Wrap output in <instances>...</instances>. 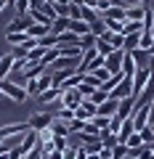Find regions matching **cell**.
I'll return each mask as SVG.
<instances>
[{"label":"cell","mask_w":154,"mask_h":159,"mask_svg":"<svg viewBox=\"0 0 154 159\" xmlns=\"http://www.w3.org/2000/svg\"><path fill=\"white\" fill-rule=\"evenodd\" d=\"M29 122V127H32V130H48V127L53 125V114H32V117L27 119Z\"/></svg>","instance_id":"obj_9"},{"label":"cell","mask_w":154,"mask_h":159,"mask_svg":"<svg viewBox=\"0 0 154 159\" xmlns=\"http://www.w3.org/2000/svg\"><path fill=\"white\" fill-rule=\"evenodd\" d=\"M88 101H93V103H96V106H101L104 101H109V93H106V90H101V88H98V90L93 93V96L88 98Z\"/></svg>","instance_id":"obj_37"},{"label":"cell","mask_w":154,"mask_h":159,"mask_svg":"<svg viewBox=\"0 0 154 159\" xmlns=\"http://www.w3.org/2000/svg\"><path fill=\"white\" fill-rule=\"evenodd\" d=\"M149 111H152V103H141V106H136V111H133V127L138 130H143V127L149 125Z\"/></svg>","instance_id":"obj_5"},{"label":"cell","mask_w":154,"mask_h":159,"mask_svg":"<svg viewBox=\"0 0 154 159\" xmlns=\"http://www.w3.org/2000/svg\"><path fill=\"white\" fill-rule=\"evenodd\" d=\"M77 88H80V96H82V98H91L93 93L98 90V88H93V85H88V82H80V85H77Z\"/></svg>","instance_id":"obj_45"},{"label":"cell","mask_w":154,"mask_h":159,"mask_svg":"<svg viewBox=\"0 0 154 159\" xmlns=\"http://www.w3.org/2000/svg\"><path fill=\"white\" fill-rule=\"evenodd\" d=\"M128 96H133V77H122V82L114 88L112 93H109V98H114V101H120V98H128Z\"/></svg>","instance_id":"obj_8"},{"label":"cell","mask_w":154,"mask_h":159,"mask_svg":"<svg viewBox=\"0 0 154 159\" xmlns=\"http://www.w3.org/2000/svg\"><path fill=\"white\" fill-rule=\"evenodd\" d=\"M77 34H72V32H64V34H58V45H77Z\"/></svg>","instance_id":"obj_35"},{"label":"cell","mask_w":154,"mask_h":159,"mask_svg":"<svg viewBox=\"0 0 154 159\" xmlns=\"http://www.w3.org/2000/svg\"><path fill=\"white\" fill-rule=\"evenodd\" d=\"M67 29H69V19H67V16H58V19H53V24H51V34H53V37L64 34Z\"/></svg>","instance_id":"obj_19"},{"label":"cell","mask_w":154,"mask_h":159,"mask_svg":"<svg viewBox=\"0 0 154 159\" xmlns=\"http://www.w3.org/2000/svg\"><path fill=\"white\" fill-rule=\"evenodd\" d=\"M72 0H53V6H69Z\"/></svg>","instance_id":"obj_52"},{"label":"cell","mask_w":154,"mask_h":159,"mask_svg":"<svg viewBox=\"0 0 154 159\" xmlns=\"http://www.w3.org/2000/svg\"><path fill=\"white\" fill-rule=\"evenodd\" d=\"M149 77H152V66H143V69H138V72L133 74V98H138V96L143 93Z\"/></svg>","instance_id":"obj_4"},{"label":"cell","mask_w":154,"mask_h":159,"mask_svg":"<svg viewBox=\"0 0 154 159\" xmlns=\"http://www.w3.org/2000/svg\"><path fill=\"white\" fill-rule=\"evenodd\" d=\"M0 159H11V157H8V154H0Z\"/></svg>","instance_id":"obj_56"},{"label":"cell","mask_w":154,"mask_h":159,"mask_svg":"<svg viewBox=\"0 0 154 159\" xmlns=\"http://www.w3.org/2000/svg\"><path fill=\"white\" fill-rule=\"evenodd\" d=\"M96 51H98V56H104V58H106L109 53L114 51V48L109 45V43H106V40H104V37H96Z\"/></svg>","instance_id":"obj_31"},{"label":"cell","mask_w":154,"mask_h":159,"mask_svg":"<svg viewBox=\"0 0 154 159\" xmlns=\"http://www.w3.org/2000/svg\"><path fill=\"white\" fill-rule=\"evenodd\" d=\"M58 58V48H48L45 51V56H43V64H45V66H51L53 61H56Z\"/></svg>","instance_id":"obj_39"},{"label":"cell","mask_w":154,"mask_h":159,"mask_svg":"<svg viewBox=\"0 0 154 159\" xmlns=\"http://www.w3.org/2000/svg\"><path fill=\"white\" fill-rule=\"evenodd\" d=\"M122 56H125V51H112L106 56L104 66L109 69V74H122Z\"/></svg>","instance_id":"obj_7"},{"label":"cell","mask_w":154,"mask_h":159,"mask_svg":"<svg viewBox=\"0 0 154 159\" xmlns=\"http://www.w3.org/2000/svg\"><path fill=\"white\" fill-rule=\"evenodd\" d=\"M77 48H80V51H91V48H96V34H82V37L77 40Z\"/></svg>","instance_id":"obj_30"},{"label":"cell","mask_w":154,"mask_h":159,"mask_svg":"<svg viewBox=\"0 0 154 159\" xmlns=\"http://www.w3.org/2000/svg\"><path fill=\"white\" fill-rule=\"evenodd\" d=\"M104 19H114V21H122L125 24V6H112L106 13H101Z\"/></svg>","instance_id":"obj_23"},{"label":"cell","mask_w":154,"mask_h":159,"mask_svg":"<svg viewBox=\"0 0 154 159\" xmlns=\"http://www.w3.org/2000/svg\"><path fill=\"white\" fill-rule=\"evenodd\" d=\"M149 56H152V58H154V45H152V48H149Z\"/></svg>","instance_id":"obj_54"},{"label":"cell","mask_w":154,"mask_h":159,"mask_svg":"<svg viewBox=\"0 0 154 159\" xmlns=\"http://www.w3.org/2000/svg\"><path fill=\"white\" fill-rule=\"evenodd\" d=\"M27 34H29L32 40H43L45 34H51V27H48V24H35V21H32V27L27 29Z\"/></svg>","instance_id":"obj_16"},{"label":"cell","mask_w":154,"mask_h":159,"mask_svg":"<svg viewBox=\"0 0 154 159\" xmlns=\"http://www.w3.org/2000/svg\"><path fill=\"white\" fill-rule=\"evenodd\" d=\"M143 32V21H125L122 24V34H141Z\"/></svg>","instance_id":"obj_29"},{"label":"cell","mask_w":154,"mask_h":159,"mask_svg":"<svg viewBox=\"0 0 154 159\" xmlns=\"http://www.w3.org/2000/svg\"><path fill=\"white\" fill-rule=\"evenodd\" d=\"M45 51H48V48H43V45L32 48V51H29V56H27V64H43V56H45Z\"/></svg>","instance_id":"obj_27"},{"label":"cell","mask_w":154,"mask_h":159,"mask_svg":"<svg viewBox=\"0 0 154 159\" xmlns=\"http://www.w3.org/2000/svg\"><path fill=\"white\" fill-rule=\"evenodd\" d=\"M136 72H138V66H136V61H133V56L125 53V56H122V77H133Z\"/></svg>","instance_id":"obj_20"},{"label":"cell","mask_w":154,"mask_h":159,"mask_svg":"<svg viewBox=\"0 0 154 159\" xmlns=\"http://www.w3.org/2000/svg\"><path fill=\"white\" fill-rule=\"evenodd\" d=\"M130 56H133V61H136V66H138V69L149 66V58H152V56H149V51H141V48H136Z\"/></svg>","instance_id":"obj_24"},{"label":"cell","mask_w":154,"mask_h":159,"mask_svg":"<svg viewBox=\"0 0 154 159\" xmlns=\"http://www.w3.org/2000/svg\"><path fill=\"white\" fill-rule=\"evenodd\" d=\"M109 119H112V117H98V114H96V117H93L91 122L96 125V130L101 133V130H106V127H109Z\"/></svg>","instance_id":"obj_38"},{"label":"cell","mask_w":154,"mask_h":159,"mask_svg":"<svg viewBox=\"0 0 154 159\" xmlns=\"http://www.w3.org/2000/svg\"><path fill=\"white\" fill-rule=\"evenodd\" d=\"M101 21H104V27H106V32H117V34H122V21H114V19H104V16H101Z\"/></svg>","instance_id":"obj_33"},{"label":"cell","mask_w":154,"mask_h":159,"mask_svg":"<svg viewBox=\"0 0 154 159\" xmlns=\"http://www.w3.org/2000/svg\"><path fill=\"white\" fill-rule=\"evenodd\" d=\"M13 11H16V13H27V11H29V0H16Z\"/></svg>","instance_id":"obj_48"},{"label":"cell","mask_w":154,"mask_h":159,"mask_svg":"<svg viewBox=\"0 0 154 159\" xmlns=\"http://www.w3.org/2000/svg\"><path fill=\"white\" fill-rule=\"evenodd\" d=\"M152 34H154V29H152Z\"/></svg>","instance_id":"obj_59"},{"label":"cell","mask_w":154,"mask_h":159,"mask_svg":"<svg viewBox=\"0 0 154 159\" xmlns=\"http://www.w3.org/2000/svg\"><path fill=\"white\" fill-rule=\"evenodd\" d=\"M51 130H53V135H61V138H67V135H69V122H61V119H56V117H53V125H51Z\"/></svg>","instance_id":"obj_25"},{"label":"cell","mask_w":154,"mask_h":159,"mask_svg":"<svg viewBox=\"0 0 154 159\" xmlns=\"http://www.w3.org/2000/svg\"><path fill=\"white\" fill-rule=\"evenodd\" d=\"M45 159H64V151H51Z\"/></svg>","instance_id":"obj_50"},{"label":"cell","mask_w":154,"mask_h":159,"mask_svg":"<svg viewBox=\"0 0 154 159\" xmlns=\"http://www.w3.org/2000/svg\"><path fill=\"white\" fill-rule=\"evenodd\" d=\"M149 125H154V101H152V111H149Z\"/></svg>","instance_id":"obj_51"},{"label":"cell","mask_w":154,"mask_h":159,"mask_svg":"<svg viewBox=\"0 0 154 159\" xmlns=\"http://www.w3.org/2000/svg\"><path fill=\"white\" fill-rule=\"evenodd\" d=\"M51 85H53V80H51V74L45 72V74H40L37 80H29V82H27V96L37 98L40 93H45V90H48Z\"/></svg>","instance_id":"obj_2"},{"label":"cell","mask_w":154,"mask_h":159,"mask_svg":"<svg viewBox=\"0 0 154 159\" xmlns=\"http://www.w3.org/2000/svg\"><path fill=\"white\" fill-rule=\"evenodd\" d=\"M138 133H141V141L143 143H146V146H152V143H154V133H152V127H143V130H138Z\"/></svg>","instance_id":"obj_44"},{"label":"cell","mask_w":154,"mask_h":159,"mask_svg":"<svg viewBox=\"0 0 154 159\" xmlns=\"http://www.w3.org/2000/svg\"><path fill=\"white\" fill-rule=\"evenodd\" d=\"M72 3H74V6H82V0H72Z\"/></svg>","instance_id":"obj_55"},{"label":"cell","mask_w":154,"mask_h":159,"mask_svg":"<svg viewBox=\"0 0 154 159\" xmlns=\"http://www.w3.org/2000/svg\"><path fill=\"white\" fill-rule=\"evenodd\" d=\"M120 82H122V74H112V77H109L106 82H104V85H101V90H106V93H112L114 88L120 85Z\"/></svg>","instance_id":"obj_32"},{"label":"cell","mask_w":154,"mask_h":159,"mask_svg":"<svg viewBox=\"0 0 154 159\" xmlns=\"http://www.w3.org/2000/svg\"><path fill=\"white\" fill-rule=\"evenodd\" d=\"M53 117L61 119V122H69V119H74V111H72V109H64V106H61L56 114H53Z\"/></svg>","instance_id":"obj_41"},{"label":"cell","mask_w":154,"mask_h":159,"mask_svg":"<svg viewBox=\"0 0 154 159\" xmlns=\"http://www.w3.org/2000/svg\"><path fill=\"white\" fill-rule=\"evenodd\" d=\"M117 103L120 101H114V98H109V101H104L101 106H98V117H114V114H117Z\"/></svg>","instance_id":"obj_18"},{"label":"cell","mask_w":154,"mask_h":159,"mask_svg":"<svg viewBox=\"0 0 154 159\" xmlns=\"http://www.w3.org/2000/svg\"><path fill=\"white\" fill-rule=\"evenodd\" d=\"M146 0H122V6L125 8H133V6H143Z\"/></svg>","instance_id":"obj_49"},{"label":"cell","mask_w":154,"mask_h":159,"mask_svg":"<svg viewBox=\"0 0 154 159\" xmlns=\"http://www.w3.org/2000/svg\"><path fill=\"white\" fill-rule=\"evenodd\" d=\"M82 101H85V98L80 96V88H67V90L61 93V101H58V103H61L64 109H72V111H74Z\"/></svg>","instance_id":"obj_3"},{"label":"cell","mask_w":154,"mask_h":159,"mask_svg":"<svg viewBox=\"0 0 154 159\" xmlns=\"http://www.w3.org/2000/svg\"><path fill=\"white\" fill-rule=\"evenodd\" d=\"M80 11H82V16H80V19H82V21H88V24H93V21H98V19H101L96 11H93V8H88V6H82Z\"/></svg>","instance_id":"obj_34"},{"label":"cell","mask_w":154,"mask_h":159,"mask_svg":"<svg viewBox=\"0 0 154 159\" xmlns=\"http://www.w3.org/2000/svg\"><path fill=\"white\" fill-rule=\"evenodd\" d=\"M98 141H101V146H104V148H114V146H117V135H114L109 127L98 133Z\"/></svg>","instance_id":"obj_21"},{"label":"cell","mask_w":154,"mask_h":159,"mask_svg":"<svg viewBox=\"0 0 154 159\" xmlns=\"http://www.w3.org/2000/svg\"><path fill=\"white\" fill-rule=\"evenodd\" d=\"M61 88H48V90L45 93H40V96H37V101H40V103H53V101H61Z\"/></svg>","instance_id":"obj_13"},{"label":"cell","mask_w":154,"mask_h":159,"mask_svg":"<svg viewBox=\"0 0 154 159\" xmlns=\"http://www.w3.org/2000/svg\"><path fill=\"white\" fill-rule=\"evenodd\" d=\"M45 64H24V69H21V72L24 74H27V80H37V77H40V74H45Z\"/></svg>","instance_id":"obj_14"},{"label":"cell","mask_w":154,"mask_h":159,"mask_svg":"<svg viewBox=\"0 0 154 159\" xmlns=\"http://www.w3.org/2000/svg\"><path fill=\"white\" fill-rule=\"evenodd\" d=\"M154 45V34L152 32H141V51H149Z\"/></svg>","instance_id":"obj_40"},{"label":"cell","mask_w":154,"mask_h":159,"mask_svg":"<svg viewBox=\"0 0 154 159\" xmlns=\"http://www.w3.org/2000/svg\"><path fill=\"white\" fill-rule=\"evenodd\" d=\"M122 122H125V119H122V117H117V114H114V117L109 119V130H112L114 135H117V130H120V125H122Z\"/></svg>","instance_id":"obj_47"},{"label":"cell","mask_w":154,"mask_h":159,"mask_svg":"<svg viewBox=\"0 0 154 159\" xmlns=\"http://www.w3.org/2000/svg\"><path fill=\"white\" fill-rule=\"evenodd\" d=\"M0 96H3V93H0Z\"/></svg>","instance_id":"obj_60"},{"label":"cell","mask_w":154,"mask_h":159,"mask_svg":"<svg viewBox=\"0 0 154 159\" xmlns=\"http://www.w3.org/2000/svg\"><path fill=\"white\" fill-rule=\"evenodd\" d=\"M74 72H77V69H56V72L51 74V80H53V88H61V85L67 82L69 77H72Z\"/></svg>","instance_id":"obj_15"},{"label":"cell","mask_w":154,"mask_h":159,"mask_svg":"<svg viewBox=\"0 0 154 159\" xmlns=\"http://www.w3.org/2000/svg\"><path fill=\"white\" fill-rule=\"evenodd\" d=\"M45 3H53V0H45Z\"/></svg>","instance_id":"obj_58"},{"label":"cell","mask_w":154,"mask_h":159,"mask_svg":"<svg viewBox=\"0 0 154 159\" xmlns=\"http://www.w3.org/2000/svg\"><path fill=\"white\" fill-rule=\"evenodd\" d=\"M32 148H37V130L29 127V130L24 133V138H21V151L27 154V151H32Z\"/></svg>","instance_id":"obj_11"},{"label":"cell","mask_w":154,"mask_h":159,"mask_svg":"<svg viewBox=\"0 0 154 159\" xmlns=\"http://www.w3.org/2000/svg\"><path fill=\"white\" fill-rule=\"evenodd\" d=\"M6 40L11 43V45H24L29 40V34L27 32H6Z\"/></svg>","instance_id":"obj_26"},{"label":"cell","mask_w":154,"mask_h":159,"mask_svg":"<svg viewBox=\"0 0 154 159\" xmlns=\"http://www.w3.org/2000/svg\"><path fill=\"white\" fill-rule=\"evenodd\" d=\"M29 27H32V16L29 13H16L13 21L6 27V32H27Z\"/></svg>","instance_id":"obj_6"},{"label":"cell","mask_w":154,"mask_h":159,"mask_svg":"<svg viewBox=\"0 0 154 159\" xmlns=\"http://www.w3.org/2000/svg\"><path fill=\"white\" fill-rule=\"evenodd\" d=\"M11 72H13V56H11V53H8V56H0V82L8 80Z\"/></svg>","instance_id":"obj_17"},{"label":"cell","mask_w":154,"mask_h":159,"mask_svg":"<svg viewBox=\"0 0 154 159\" xmlns=\"http://www.w3.org/2000/svg\"><path fill=\"white\" fill-rule=\"evenodd\" d=\"M149 127H152V133H154V125H149Z\"/></svg>","instance_id":"obj_57"},{"label":"cell","mask_w":154,"mask_h":159,"mask_svg":"<svg viewBox=\"0 0 154 159\" xmlns=\"http://www.w3.org/2000/svg\"><path fill=\"white\" fill-rule=\"evenodd\" d=\"M128 151H130V148H128L125 143H117V146L112 148V159H125V157H128Z\"/></svg>","instance_id":"obj_36"},{"label":"cell","mask_w":154,"mask_h":159,"mask_svg":"<svg viewBox=\"0 0 154 159\" xmlns=\"http://www.w3.org/2000/svg\"><path fill=\"white\" fill-rule=\"evenodd\" d=\"M88 159H98V154H88Z\"/></svg>","instance_id":"obj_53"},{"label":"cell","mask_w":154,"mask_h":159,"mask_svg":"<svg viewBox=\"0 0 154 159\" xmlns=\"http://www.w3.org/2000/svg\"><path fill=\"white\" fill-rule=\"evenodd\" d=\"M133 133H136V127H133V119L128 117L125 122H122V125H120V130H117V143H125L128 138L133 135Z\"/></svg>","instance_id":"obj_12"},{"label":"cell","mask_w":154,"mask_h":159,"mask_svg":"<svg viewBox=\"0 0 154 159\" xmlns=\"http://www.w3.org/2000/svg\"><path fill=\"white\" fill-rule=\"evenodd\" d=\"M82 82H88V85H93V88H101V80H98L96 72H85V80H82Z\"/></svg>","instance_id":"obj_46"},{"label":"cell","mask_w":154,"mask_h":159,"mask_svg":"<svg viewBox=\"0 0 154 159\" xmlns=\"http://www.w3.org/2000/svg\"><path fill=\"white\" fill-rule=\"evenodd\" d=\"M133 111H136V98H133V96L120 98V103H117V117L128 119V117H133Z\"/></svg>","instance_id":"obj_10"},{"label":"cell","mask_w":154,"mask_h":159,"mask_svg":"<svg viewBox=\"0 0 154 159\" xmlns=\"http://www.w3.org/2000/svg\"><path fill=\"white\" fill-rule=\"evenodd\" d=\"M136 48H141V34H125V43H122V51L133 53Z\"/></svg>","instance_id":"obj_22"},{"label":"cell","mask_w":154,"mask_h":159,"mask_svg":"<svg viewBox=\"0 0 154 159\" xmlns=\"http://www.w3.org/2000/svg\"><path fill=\"white\" fill-rule=\"evenodd\" d=\"M152 151H154V148L143 143V146H138V148H130L128 154H130V157H136V159H152Z\"/></svg>","instance_id":"obj_28"},{"label":"cell","mask_w":154,"mask_h":159,"mask_svg":"<svg viewBox=\"0 0 154 159\" xmlns=\"http://www.w3.org/2000/svg\"><path fill=\"white\" fill-rule=\"evenodd\" d=\"M125 146H128V148H138V146H143V141H141V133H133V135L125 141Z\"/></svg>","instance_id":"obj_43"},{"label":"cell","mask_w":154,"mask_h":159,"mask_svg":"<svg viewBox=\"0 0 154 159\" xmlns=\"http://www.w3.org/2000/svg\"><path fill=\"white\" fill-rule=\"evenodd\" d=\"M53 148H56V151H67L69 141H67V138H61V135H53Z\"/></svg>","instance_id":"obj_42"},{"label":"cell","mask_w":154,"mask_h":159,"mask_svg":"<svg viewBox=\"0 0 154 159\" xmlns=\"http://www.w3.org/2000/svg\"><path fill=\"white\" fill-rule=\"evenodd\" d=\"M0 93L3 96H8L11 101H16V103H24L27 101V88H21V85H16V82H11V80H3L0 82Z\"/></svg>","instance_id":"obj_1"}]
</instances>
